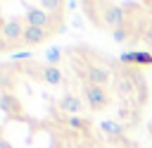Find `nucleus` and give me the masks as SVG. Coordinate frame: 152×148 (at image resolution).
I'll return each mask as SVG.
<instances>
[{
	"instance_id": "nucleus-19",
	"label": "nucleus",
	"mask_w": 152,
	"mask_h": 148,
	"mask_svg": "<svg viewBox=\"0 0 152 148\" xmlns=\"http://www.w3.org/2000/svg\"><path fill=\"white\" fill-rule=\"evenodd\" d=\"M0 148H12V146H10V143H7L5 138H0Z\"/></svg>"
},
{
	"instance_id": "nucleus-17",
	"label": "nucleus",
	"mask_w": 152,
	"mask_h": 148,
	"mask_svg": "<svg viewBox=\"0 0 152 148\" xmlns=\"http://www.w3.org/2000/svg\"><path fill=\"white\" fill-rule=\"evenodd\" d=\"M12 57H14V60H28V57H31V50H21V53H14Z\"/></svg>"
},
{
	"instance_id": "nucleus-11",
	"label": "nucleus",
	"mask_w": 152,
	"mask_h": 148,
	"mask_svg": "<svg viewBox=\"0 0 152 148\" xmlns=\"http://www.w3.org/2000/svg\"><path fill=\"white\" fill-rule=\"evenodd\" d=\"M0 107H2L7 115H19V100H17L12 93H2V95H0Z\"/></svg>"
},
{
	"instance_id": "nucleus-13",
	"label": "nucleus",
	"mask_w": 152,
	"mask_h": 148,
	"mask_svg": "<svg viewBox=\"0 0 152 148\" xmlns=\"http://www.w3.org/2000/svg\"><path fill=\"white\" fill-rule=\"evenodd\" d=\"M45 60H48V64L57 67V64H59V60H62V50H59V48H50V50L45 53Z\"/></svg>"
},
{
	"instance_id": "nucleus-15",
	"label": "nucleus",
	"mask_w": 152,
	"mask_h": 148,
	"mask_svg": "<svg viewBox=\"0 0 152 148\" xmlns=\"http://www.w3.org/2000/svg\"><path fill=\"white\" fill-rule=\"evenodd\" d=\"M112 36H114V41H116V43H124V41L128 38V36H126V29H124V26H121V29H114V31H112Z\"/></svg>"
},
{
	"instance_id": "nucleus-3",
	"label": "nucleus",
	"mask_w": 152,
	"mask_h": 148,
	"mask_svg": "<svg viewBox=\"0 0 152 148\" xmlns=\"http://www.w3.org/2000/svg\"><path fill=\"white\" fill-rule=\"evenodd\" d=\"M24 31H26V24H24L21 19L12 17V19H7V21H5V26H2L0 36L5 38V43H7V45H12V43H21V41H24Z\"/></svg>"
},
{
	"instance_id": "nucleus-8",
	"label": "nucleus",
	"mask_w": 152,
	"mask_h": 148,
	"mask_svg": "<svg viewBox=\"0 0 152 148\" xmlns=\"http://www.w3.org/2000/svg\"><path fill=\"white\" fill-rule=\"evenodd\" d=\"M121 62H135L140 67H147V64H152V53H147V50H131V53L121 55Z\"/></svg>"
},
{
	"instance_id": "nucleus-12",
	"label": "nucleus",
	"mask_w": 152,
	"mask_h": 148,
	"mask_svg": "<svg viewBox=\"0 0 152 148\" xmlns=\"http://www.w3.org/2000/svg\"><path fill=\"white\" fill-rule=\"evenodd\" d=\"M100 127H102V131H104L107 136H112V138H121V136H124V127H121L119 122H114V119H107V122H102Z\"/></svg>"
},
{
	"instance_id": "nucleus-5",
	"label": "nucleus",
	"mask_w": 152,
	"mask_h": 148,
	"mask_svg": "<svg viewBox=\"0 0 152 148\" xmlns=\"http://www.w3.org/2000/svg\"><path fill=\"white\" fill-rule=\"evenodd\" d=\"M83 107H86V100H83L81 95H76V93H64V95L59 98V110H62V112L78 115V112H83Z\"/></svg>"
},
{
	"instance_id": "nucleus-14",
	"label": "nucleus",
	"mask_w": 152,
	"mask_h": 148,
	"mask_svg": "<svg viewBox=\"0 0 152 148\" xmlns=\"http://www.w3.org/2000/svg\"><path fill=\"white\" fill-rule=\"evenodd\" d=\"M66 124H69V127H74V129H83V127H88V122H86V119H81L78 115H71V117L66 119Z\"/></svg>"
},
{
	"instance_id": "nucleus-18",
	"label": "nucleus",
	"mask_w": 152,
	"mask_h": 148,
	"mask_svg": "<svg viewBox=\"0 0 152 148\" xmlns=\"http://www.w3.org/2000/svg\"><path fill=\"white\" fill-rule=\"evenodd\" d=\"M142 38H145V43H147V45L152 48V26H147V29H145V33H142Z\"/></svg>"
},
{
	"instance_id": "nucleus-1",
	"label": "nucleus",
	"mask_w": 152,
	"mask_h": 148,
	"mask_svg": "<svg viewBox=\"0 0 152 148\" xmlns=\"http://www.w3.org/2000/svg\"><path fill=\"white\" fill-rule=\"evenodd\" d=\"M126 21V12L121 5H102V12H100V26L114 31V29H121Z\"/></svg>"
},
{
	"instance_id": "nucleus-2",
	"label": "nucleus",
	"mask_w": 152,
	"mask_h": 148,
	"mask_svg": "<svg viewBox=\"0 0 152 148\" xmlns=\"http://www.w3.org/2000/svg\"><path fill=\"white\" fill-rule=\"evenodd\" d=\"M83 100H86V105H88L90 110H104L112 98H109L107 88H102V86H88V84H86V88H83Z\"/></svg>"
},
{
	"instance_id": "nucleus-6",
	"label": "nucleus",
	"mask_w": 152,
	"mask_h": 148,
	"mask_svg": "<svg viewBox=\"0 0 152 148\" xmlns=\"http://www.w3.org/2000/svg\"><path fill=\"white\" fill-rule=\"evenodd\" d=\"M86 81H88V86H107L109 84V72L104 69V67H97V64H90L88 69H86Z\"/></svg>"
},
{
	"instance_id": "nucleus-4",
	"label": "nucleus",
	"mask_w": 152,
	"mask_h": 148,
	"mask_svg": "<svg viewBox=\"0 0 152 148\" xmlns=\"http://www.w3.org/2000/svg\"><path fill=\"white\" fill-rule=\"evenodd\" d=\"M26 24L28 26H38V29H50V24H52V19H50V14L43 10V7H28V12H26ZM50 33V31H48Z\"/></svg>"
},
{
	"instance_id": "nucleus-7",
	"label": "nucleus",
	"mask_w": 152,
	"mask_h": 148,
	"mask_svg": "<svg viewBox=\"0 0 152 148\" xmlns=\"http://www.w3.org/2000/svg\"><path fill=\"white\" fill-rule=\"evenodd\" d=\"M45 36H48L45 29H38V26H28V24H26V31H24V41H21V43L28 45V48H31V45H40V43L45 41Z\"/></svg>"
},
{
	"instance_id": "nucleus-16",
	"label": "nucleus",
	"mask_w": 152,
	"mask_h": 148,
	"mask_svg": "<svg viewBox=\"0 0 152 148\" xmlns=\"http://www.w3.org/2000/svg\"><path fill=\"white\" fill-rule=\"evenodd\" d=\"M40 7H43V10H62V2H52V0H48V2H43Z\"/></svg>"
},
{
	"instance_id": "nucleus-9",
	"label": "nucleus",
	"mask_w": 152,
	"mask_h": 148,
	"mask_svg": "<svg viewBox=\"0 0 152 148\" xmlns=\"http://www.w3.org/2000/svg\"><path fill=\"white\" fill-rule=\"evenodd\" d=\"M40 76H43V81L50 84V86H59V84L64 81L62 69H59V67H52V64H45V67L40 69Z\"/></svg>"
},
{
	"instance_id": "nucleus-10",
	"label": "nucleus",
	"mask_w": 152,
	"mask_h": 148,
	"mask_svg": "<svg viewBox=\"0 0 152 148\" xmlns=\"http://www.w3.org/2000/svg\"><path fill=\"white\" fill-rule=\"evenodd\" d=\"M114 86H116V93H119L121 98H128V95H133V93H135V84H133V79H131V76H119Z\"/></svg>"
}]
</instances>
